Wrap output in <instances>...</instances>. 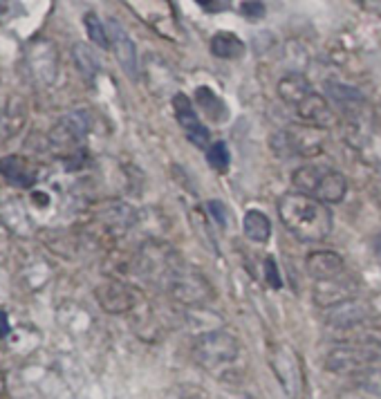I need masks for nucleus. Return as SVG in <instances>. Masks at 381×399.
<instances>
[{"instance_id": "obj_26", "label": "nucleus", "mask_w": 381, "mask_h": 399, "mask_svg": "<svg viewBox=\"0 0 381 399\" xmlns=\"http://www.w3.org/2000/svg\"><path fill=\"white\" fill-rule=\"evenodd\" d=\"M264 280H267V285L274 287V289H281V274H278V265L274 261L271 256L264 258Z\"/></svg>"}, {"instance_id": "obj_17", "label": "nucleus", "mask_w": 381, "mask_h": 399, "mask_svg": "<svg viewBox=\"0 0 381 399\" xmlns=\"http://www.w3.org/2000/svg\"><path fill=\"white\" fill-rule=\"evenodd\" d=\"M312 90L310 81L303 77V74H287V77H283L278 81V96L287 103V106H299L305 96H308Z\"/></svg>"}, {"instance_id": "obj_22", "label": "nucleus", "mask_w": 381, "mask_h": 399, "mask_svg": "<svg viewBox=\"0 0 381 399\" xmlns=\"http://www.w3.org/2000/svg\"><path fill=\"white\" fill-rule=\"evenodd\" d=\"M83 23H86V29H88V36L94 45H99L101 50H108L110 48V38H108V29L101 23V18L94 14V12H88L86 18H83Z\"/></svg>"}, {"instance_id": "obj_8", "label": "nucleus", "mask_w": 381, "mask_h": 399, "mask_svg": "<svg viewBox=\"0 0 381 399\" xmlns=\"http://www.w3.org/2000/svg\"><path fill=\"white\" fill-rule=\"evenodd\" d=\"M173 108H175V117H177V122L179 126L184 128V133L188 137V142L190 144H195L197 148H209V131H207V126L200 122V117L195 113V108L193 103H190V99L186 94L182 92H177L173 96Z\"/></svg>"}, {"instance_id": "obj_30", "label": "nucleus", "mask_w": 381, "mask_h": 399, "mask_svg": "<svg viewBox=\"0 0 381 399\" xmlns=\"http://www.w3.org/2000/svg\"><path fill=\"white\" fill-rule=\"evenodd\" d=\"M9 334V319L5 312H0V337H7Z\"/></svg>"}, {"instance_id": "obj_23", "label": "nucleus", "mask_w": 381, "mask_h": 399, "mask_svg": "<svg viewBox=\"0 0 381 399\" xmlns=\"http://www.w3.org/2000/svg\"><path fill=\"white\" fill-rule=\"evenodd\" d=\"M72 54H74V61H77L79 70L83 72V77L94 79V74L99 72V63H97V59H94V54L90 52V48L79 43V45H74Z\"/></svg>"}, {"instance_id": "obj_9", "label": "nucleus", "mask_w": 381, "mask_h": 399, "mask_svg": "<svg viewBox=\"0 0 381 399\" xmlns=\"http://www.w3.org/2000/svg\"><path fill=\"white\" fill-rule=\"evenodd\" d=\"M166 292H171L173 298L182 300V303L193 305V303H202V300L211 296V287L202 276L184 267L182 272L173 278V283L168 285Z\"/></svg>"}, {"instance_id": "obj_16", "label": "nucleus", "mask_w": 381, "mask_h": 399, "mask_svg": "<svg viewBox=\"0 0 381 399\" xmlns=\"http://www.w3.org/2000/svg\"><path fill=\"white\" fill-rule=\"evenodd\" d=\"M325 94H327V99L334 101L348 115H354L357 110H361L364 101H366L361 92L350 88V85H343V83H327Z\"/></svg>"}, {"instance_id": "obj_1", "label": "nucleus", "mask_w": 381, "mask_h": 399, "mask_svg": "<svg viewBox=\"0 0 381 399\" xmlns=\"http://www.w3.org/2000/svg\"><path fill=\"white\" fill-rule=\"evenodd\" d=\"M278 215L285 229L301 242H321L332 233V211L301 193H285L278 200Z\"/></svg>"}, {"instance_id": "obj_28", "label": "nucleus", "mask_w": 381, "mask_h": 399, "mask_svg": "<svg viewBox=\"0 0 381 399\" xmlns=\"http://www.w3.org/2000/svg\"><path fill=\"white\" fill-rule=\"evenodd\" d=\"M242 14L247 18H262L264 16V5L262 3H242L240 5Z\"/></svg>"}, {"instance_id": "obj_11", "label": "nucleus", "mask_w": 381, "mask_h": 399, "mask_svg": "<svg viewBox=\"0 0 381 399\" xmlns=\"http://www.w3.org/2000/svg\"><path fill=\"white\" fill-rule=\"evenodd\" d=\"M105 29H108L110 45L114 50V57H117L121 70L128 74L130 79H137L140 70H137V50H135L133 38L126 34V29L114 18H110L108 23H105Z\"/></svg>"}, {"instance_id": "obj_15", "label": "nucleus", "mask_w": 381, "mask_h": 399, "mask_svg": "<svg viewBox=\"0 0 381 399\" xmlns=\"http://www.w3.org/2000/svg\"><path fill=\"white\" fill-rule=\"evenodd\" d=\"M90 128V119H88V113L77 110V113H70L61 119V124L54 128L52 133V142L54 144H74L88 133Z\"/></svg>"}, {"instance_id": "obj_12", "label": "nucleus", "mask_w": 381, "mask_h": 399, "mask_svg": "<svg viewBox=\"0 0 381 399\" xmlns=\"http://www.w3.org/2000/svg\"><path fill=\"white\" fill-rule=\"evenodd\" d=\"M368 317H370V305L359 296L325 310V323L336 330H352L357 326H361Z\"/></svg>"}, {"instance_id": "obj_19", "label": "nucleus", "mask_w": 381, "mask_h": 399, "mask_svg": "<svg viewBox=\"0 0 381 399\" xmlns=\"http://www.w3.org/2000/svg\"><path fill=\"white\" fill-rule=\"evenodd\" d=\"M195 99H197V106L202 115L207 119H211L214 124H225L227 117H229V110H227V103L222 101V96H218L211 88H197L195 90Z\"/></svg>"}, {"instance_id": "obj_27", "label": "nucleus", "mask_w": 381, "mask_h": 399, "mask_svg": "<svg viewBox=\"0 0 381 399\" xmlns=\"http://www.w3.org/2000/svg\"><path fill=\"white\" fill-rule=\"evenodd\" d=\"M209 213L214 215V220L218 222V226H227V218H225V204L218 200H209Z\"/></svg>"}, {"instance_id": "obj_4", "label": "nucleus", "mask_w": 381, "mask_h": 399, "mask_svg": "<svg viewBox=\"0 0 381 399\" xmlns=\"http://www.w3.org/2000/svg\"><path fill=\"white\" fill-rule=\"evenodd\" d=\"M379 361H381V343L359 341L332 348L325 354L323 365L330 372H364L366 368Z\"/></svg>"}, {"instance_id": "obj_25", "label": "nucleus", "mask_w": 381, "mask_h": 399, "mask_svg": "<svg viewBox=\"0 0 381 399\" xmlns=\"http://www.w3.org/2000/svg\"><path fill=\"white\" fill-rule=\"evenodd\" d=\"M357 384L361 388H366V391H370V393L381 395V368H377V365H370V368H366L364 372H359Z\"/></svg>"}, {"instance_id": "obj_31", "label": "nucleus", "mask_w": 381, "mask_h": 399, "mask_svg": "<svg viewBox=\"0 0 381 399\" xmlns=\"http://www.w3.org/2000/svg\"><path fill=\"white\" fill-rule=\"evenodd\" d=\"M375 198L379 200V204H381V182H379V184L375 187Z\"/></svg>"}, {"instance_id": "obj_5", "label": "nucleus", "mask_w": 381, "mask_h": 399, "mask_svg": "<svg viewBox=\"0 0 381 399\" xmlns=\"http://www.w3.org/2000/svg\"><path fill=\"white\" fill-rule=\"evenodd\" d=\"M325 131L314 126H287L271 137V150L278 157H310L323 148Z\"/></svg>"}, {"instance_id": "obj_24", "label": "nucleus", "mask_w": 381, "mask_h": 399, "mask_svg": "<svg viewBox=\"0 0 381 399\" xmlns=\"http://www.w3.org/2000/svg\"><path fill=\"white\" fill-rule=\"evenodd\" d=\"M207 161L209 166L218 171V173H225L229 168V161H231V155H229V148L225 142H216L207 148Z\"/></svg>"}, {"instance_id": "obj_20", "label": "nucleus", "mask_w": 381, "mask_h": 399, "mask_svg": "<svg viewBox=\"0 0 381 399\" xmlns=\"http://www.w3.org/2000/svg\"><path fill=\"white\" fill-rule=\"evenodd\" d=\"M209 48L214 57L225 59V61H236L245 54V43L236 34H231V31H218V34L211 38Z\"/></svg>"}, {"instance_id": "obj_10", "label": "nucleus", "mask_w": 381, "mask_h": 399, "mask_svg": "<svg viewBox=\"0 0 381 399\" xmlns=\"http://www.w3.org/2000/svg\"><path fill=\"white\" fill-rule=\"evenodd\" d=\"M296 115L301 117L305 126H314V128H332L336 126V113L332 110V106L327 103V99L319 92H310L305 99L296 106Z\"/></svg>"}, {"instance_id": "obj_7", "label": "nucleus", "mask_w": 381, "mask_h": 399, "mask_svg": "<svg viewBox=\"0 0 381 399\" xmlns=\"http://www.w3.org/2000/svg\"><path fill=\"white\" fill-rule=\"evenodd\" d=\"M357 294H359L357 278L345 272L330 280H319L314 285V303L325 310H330L338 303H345V300H352L357 298Z\"/></svg>"}, {"instance_id": "obj_13", "label": "nucleus", "mask_w": 381, "mask_h": 399, "mask_svg": "<svg viewBox=\"0 0 381 399\" xmlns=\"http://www.w3.org/2000/svg\"><path fill=\"white\" fill-rule=\"evenodd\" d=\"M305 269L308 274L319 283V280H330L345 272V261L341 254L330 252V249H319L312 252L305 258Z\"/></svg>"}, {"instance_id": "obj_18", "label": "nucleus", "mask_w": 381, "mask_h": 399, "mask_svg": "<svg viewBox=\"0 0 381 399\" xmlns=\"http://www.w3.org/2000/svg\"><path fill=\"white\" fill-rule=\"evenodd\" d=\"M0 175L12 182V184L20 187V189L34 187V182H36V173L29 166H25V161L20 157L0 159Z\"/></svg>"}, {"instance_id": "obj_14", "label": "nucleus", "mask_w": 381, "mask_h": 399, "mask_svg": "<svg viewBox=\"0 0 381 399\" xmlns=\"http://www.w3.org/2000/svg\"><path fill=\"white\" fill-rule=\"evenodd\" d=\"M97 300L99 305L110 312V314H124V312H128L135 307L137 303V294L135 289L124 285V283H105L97 289Z\"/></svg>"}, {"instance_id": "obj_3", "label": "nucleus", "mask_w": 381, "mask_h": 399, "mask_svg": "<svg viewBox=\"0 0 381 399\" xmlns=\"http://www.w3.org/2000/svg\"><path fill=\"white\" fill-rule=\"evenodd\" d=\"M292 184L296 193L321 204H338L348 193V180L338 171L323 164H305L294 171Z\"/></svg>"}, {"instance_id": "obj_6", "label": "nucleus", "mask_w": 381, "mask_h": 399, "mask_svg": "<svg viewBox=\"0 0 381 399\" xmlns=\"http://www.w3.org/2000/svg\"><path fill=\"white\" fill-rule=\"evenodd\" d=\"M269 365L290 399H301L303 395V363L299 352L287 343H274L269 348Z\"/></svg>"}, {"instance_id": "obj_29", "label": "nucleus", "mask_w": 381, "mask_h": 399, "mask_svg": "<svg viewBox=\"0 0 381 399\" xmlns=\"http://www.w3.org/2000/svg\"><path fill=\"white\" fill-rule=\"evenodd\" d=\"M200 7L207 9L209 14H216V12H222V9H227L229 5H227V3H204V0H202V3H200Z\"/></svg>"}, {"instance_id": "obj_2", "label": "nucleus", "mask_w": 381, "mask_h": 399, "mask_svg": "<svg viewBox=\"0 0 381 399\" xmlns=\"http://www.w3.org/2000/svg\"><path fill=\"white\" fill-rule=\"evenodd\" d=\"M193 357L204 370L220 379H234L242 372V346L234 334L225 330L202 334L193 346Z\"/></svg>"}, {"instance_id": "obj_21", "label": "nucleus", "mask_w": 381, "mask_h": 399, "mask_svg": "<svg viewBox=\"0 0 381 399\" xmlns=\"http://www.w3.org/2000/svg\"><path fill=\"white\" fill-rule=\"evenodd\" d=\"M242 229L251 242H267L271 238V222L262 211H247L245 220H242Z\"/></svg>"}]
</instances>
